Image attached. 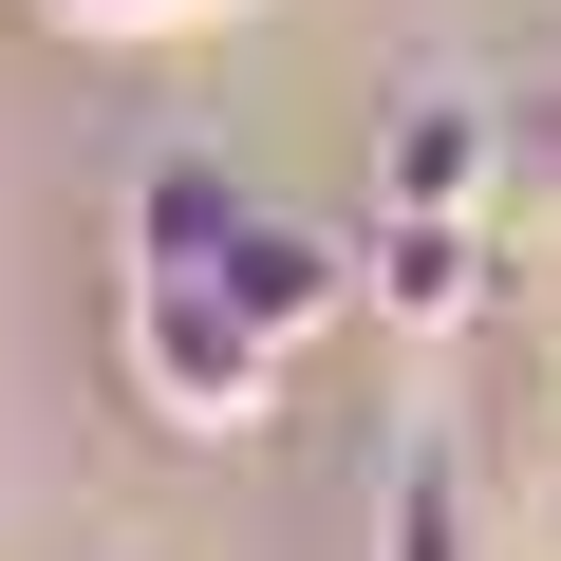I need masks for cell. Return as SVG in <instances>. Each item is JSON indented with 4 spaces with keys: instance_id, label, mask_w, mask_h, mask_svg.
I'll use <instances>...</instances> for the list:
<instances>
[{
    "instance_id": "cell-1",
    "label": "cell",
    "mask_w": 561,
    "mask_h": 561,
    "mask_svg": "<svg viewBox=\"0 0 561 561\" xmlns=\"http://www.w3.org/2000/svg\"><path fill=\"white\" fill-rule=\"evenodd\" d=\"M337 319V262L319 225H280L206 169H150L131 187V375L169 431H262L280 412V356Z\"/></svg>"
},
{
    "instance_id": "cell-2",
    "label": "cell",
    "mask_w": 561,
    "mask_h": 561,
    "mask_svg": "<svg viewBox=\"0 0 561 561\" xmlns=\"http://www.w3.org/2000/svg\"><path fill=\"white\" fill-rule=\"evenodd\" d=\"M76 38H206V20H243V0H57Z\"/></svg>"
}]
</instances>
